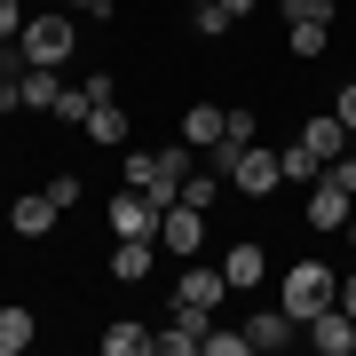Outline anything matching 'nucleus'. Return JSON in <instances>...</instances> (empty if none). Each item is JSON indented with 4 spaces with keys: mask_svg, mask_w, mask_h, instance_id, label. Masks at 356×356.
Returning <instances> with one entry per match:
<instances>
[{
    "mask_svg": "<svg viewBox=\"0 0 356 356\" xmlns=\"http://www.w3.org/2000/svg\"><path fill=\"white\" fill-rule=\"evenodd\" d=\"M341 238H348V254H356V214H348V222H341Z\"/></svg>",
    "mask_w": 356,
    "mask_h": 356,
    "instance_id": "35",
    "label": "nucleus"
},
{
    "mask_svg": "<svg viewBox=\"0 0 356 356\" xmlns=\"http://www.w3.org/2000/svg\"><path fill=\"white\" fill-rule=\"evenodd\" d=\"M254 127H261V119L245 111V103H229V111H222V143H254Z\"/></svg>",
    "mask_w": 356,
    "mask_h": 356,
    "instance_id": "26",
    "label": "nucleus"
},
{
    "mask_svg": "<svg viewBox=\"0 0 356 356\" xmlns=\"http://www.w3.org/2000/svg\"><path fill=\"white\" fill-rule=\"evenodd\" d=\"M79 135H88V143H111V151H119L135 127H127V111H119V95H111V103H95V111H88V127H79Z\"/></svg>",
    "mask_w": 356,
    "mask_h": 356,
    "instance_id": "20",
    "label": "nucleus"
},
{
    "mask_svg": "<svg viewBox=\"0 0 356 356\" xmlns=\"http://www.w3.org/2000/svg\"><path fill=\"white\" fill-rule=\"evenodd\" d=\"M127 182H135V191H151L159 206H175L182 182H191V143H166V151H127Z\"/></svg>",
    "mask_w": 356,
    "mask_h": 356,
    "instance_id": "1",
    "label": "nucleus"
},
{
    "mask_svg": "<svg viewBox=\"0 0 356 356\" xmlns=\"http://www.w3.org/2000/svg\"><path fill=\"white\" fill-rule=\"evenodd\" d=\"M182 143H191V151H214L222 143V103H191V111H182Z\"/></svg>",
    "mask_w": 356,
    "mask_h": 356,
    "instance_id": "19",
    "label": "nucleus"
},
{
    "mask_svg": "<svg viewBox=\"0 0 356 356\" xmlns=\"http://www.w3.org/2000/svg\"><path fill=\"white\" fill-rule=\"evenodd\" d=\"M72 48H79L72 16H24V32H16V56H24V64H48V72H64Z\"/></svg>",
    "mask_w": 356,
    "mask_h": 356,
    "instance_id": "3",
    "label": "nucleus"
},
{
    "mask_svg": "<svg viewBox=\"0 0 356 356\" xmlns=\"http://www.w3.org/2000/svg\"><path fill=\"white\" fill-rule=\"evenodd\" d=\"M348 151H356V135H348Z\"/></svg>",
    "mask_w": 356,
    "mask_h": 356,
    "instance_id": "37",
    "label": "nucleus"
},
{
    "mask_svg": "<svg viewBox=\"0 0 356 356\" xmlns=\"http://www.w3.org/2000/svg\"><path fill=\"white\" fill-rule=\"evenodd\" d=\"M175 301L222 309V301H229V277H222V269H182V277H175Z\"/></svg>",
    "mask_w": 356,
    "mask_h": 356,
    "instance_id": "17",
    "label": "nucleus"
},
{
    "mask_svg": "<svg viewBox=\"0 0 356 356\" xmlns=\"http://www.w3.org/2000/svg\"><path fill=\"white\" fill-rule=\"evenodd\" d=\"M206 325H214V309L175 301V317H166V332H159V356H191V348L206 341Z\"/></svg>",
    "mask_w": 356,
    "mask_h": 356,
    "instance_id": "9",
    "label": "nucleus"
},
{
    "mask_svg": "<svg viewBox=\"0 0 356 356\" xmlns=\"http://www.w3.org/2000/svg\"><path fill=\"white\" fill-rule=\"evenodd\" d=\"M198 245H206V214L175 198V206L159 214V254H175V261H198Z\"/></svg>",
    "mask_w": 356,
    "mask_h": 356,
    "instance_id": "6",
    "label": "nucleus"
},
{
    "mask_svg": "<svg viewBox=\"0 0 356 356\" xmlns=\"http://www.w3.org/2000/svg\"><path fill=\"white\" fill-rule=\"evenodd\" d=\"M301 143H309V151H317V159L332 166V159L348 151V127H341V111H317V119H309V127H301Z\"/></svg>",
    "mask_w": 356,
    "mask_h": 356,
    "instance_id": "18",
    "label": "nucleus"
},
{
    "mask_svg": "<svg viewBox=\"0 0 356 356\" xmlns=\"http://www.w3.org/2000/svg\"><path fill=\"white\" fill-rule=\"evenodd\" d=\"M222 8H229V16H254V0H222Z\"/></svg>",
    "mask_w": 356,
    "mask_h": 356,
    "instance_id": "34",
    "label": "nucleus"
},
{
    "mask_svg": "<svg viewBox=\"0 0 356 356\" xmlns=\"http://www.w3.org/2000/svg\"><path fill=\"white\" fill-rule=\"evenodd\" d=\"M277 166H285V182H301V191H309V182L325 175V159L309 151V143H285V151H277Z\"/></svg>",
    "mask_w": 356,
    "mask_h": 356,
    "instance_id": "22",
    "label": "nucleus"
},
{
    "mask_svg": "<svg viewBox=\"0 0 356 356\" xmlns=\"http://www.w3.org/2000/svg\"><path fill=\"white\" fill-rule=\"evenodd\" d=\"M332 301H341V269H332V261H293L285 269V285H277V309H293V317H317V309H332Z\"/></svg>",
    "mask_w": 356,
    "mask_h": 356,
    "instance_id": "2",
    "label": "nucleus"
},
{
    "mask_svg": "<svg viewBox=\"0 0 356 356\" xmlns=\"http://www.w3.org/2000/svg\"><path fill=\"white\" fill-rule=\"evenodd\" d=\"M191 24H198V40H222L229 24H238V16H229V8H222V0H214V8H191Z\"/></svg>",
    "mask_w": 356,
    "mask_h": 356,
    "instance_id": "27",
    "label": "nucleus"
},
{
    "mask_svg": "<svg viewBox=\"0 0 356 356\" xmlns=\"http://www.w3.org/2000/svg\"><path fill=\"white\" fill-rule=\"evenodd\" d=\"M24 32V0H0V40H16Z\"/></svg>",
    "mask_w": 356,
    "mask_h": 356,
    "instance_id": "29",
    "label": "nucleus"
},
{
    "mask_svg": "<svg viewBox=\"0 0 356 356\" xmlns=\"http://www.w3.org/2000/svg\"><path fill=\"white\" fill-rule=\"evenodd\" d=\"M159 214H166V206H159L151 191H135V182H127V191H111V206H103L111 238H159Z\"/></svg>",
    "mask_w": 356,
    "mask_h": 356,
    "instance_id": "5",
    "label": "nucleus"
},
{
    "mask_svg": "<svg viewBox=\"0 0 356 356\" xmlns=\"http://www.w3.org/2000/svg\"><path fill=\"white\" fill-rule=\"evenodd\" d=\"M48 198H56V206H79V198H88V182H79V175H48Z\"/></svg>",
    "mask_w": 356,
    "mask_h": 356,
    "instance_id": "28",
    "label": "nucleus"
},
{
    "mask_svg": "<svg viewBox=\"0 0 356 356\" xmlns=\"http://www.w3.org/2000/svg\"><path fill=\"white\" fill-rule=\"evenodd\" d=\"M348 214H356V191H341L332 175H317V182H309V206H301V222H309V229H325V238H332Z\"/></svg>",
    "mask_w": 356,
    "mask_h": 356,
    "instance_id": "7",
    "label": "nucleus"
},
{
    "mask_svg": "<svg viewBox=\"0 0 356 356\" xmlns=\"http://www.w3.org/2000/svg\"><path fill=\"white\" fill-rule=\"evenodd\" d=\"M191 8H214V0H191Z\"/></svg>",
    "mask_w": 356,
    "mask_h": 356,
    "instance_id": "36",
    "label": "nucleus"
},
{
    "mask_svg": "<svg viewBox=\"0 0 356 356\" xmlns=\"http://www.w3.org/2000/svg\"><path fill=\"white\" fill-rule=\"evenodd\" d=\"M56 214H64V206H56L48 191H24V198L8 206V229H16V238H48V229H56Z\"/></svg>",
    "mask_w": 356,
    "mask_h": 356,
    "instance_id": "12",
    "label": "nucleus"
},
{
    "mask_svg": "<svg viewBox=\"0 0 356 356\" xmlns=\"http://www.w3.org/2000/svg\"><path fill=\"white\" fill-rule=\"evenodd\" d=\"M277 182H285L277 151H269V143H238V159H229V191H238V198H269Z\"/></svg>",
    "mask_w": 356,
    "mask_h": 356,
    "instance_id": "4",
    "label": "nucleus"
},
{
    "mask_svg": "<svg viewBox=\"0 0 356 356\" xmlns=\"http://www.w3.org/2000/svg\"><path fill=\"white\" fill-rule=\"evenodd\" d=\"M64 8H79V16H103V8H111V0H64Z\"/></svg>",
    "mask_w": 356,
    "mask_h": 356,
    "instance_id": "33",
    "label": "nucleus"
},
{
    "mask_svg": "<svg viewBox=\"0 0 356 356\" xmlns=\"http://www.w3.org/2000/svg\"><path fill=\"white\" fill-rule=\"evenodd\" d=\"M206 356H254V341H245V325H206Z\"/></svg>",
    "mask_w": 356,
    "mask_h": 356,
    "instance_id": "23",
    "label": "nucleus"
},
{
    "mask_svg": "<svg viewBox=\"0 0 356 356\" xmlns=\"http://www.w3.org/2000/svg\"><path fill=\"white\" fill-rule=\"evenodd\" d=\"M103 356H159V332L135 325V317H111L103 325Z\"/></svg>",
    "mask_w": 356,
    "mask_h": 356,
    "instance_id": "15",
    "label": "nucleus"
},
{
    "mask_svg": "<svg viewBox=\"0 0 356 356\" xmlns=\"http://www.w3.org/2000/svg\"><path fill=\"white\" fill-rule=\"evenodd\" d=\"M245 341H254L261 356H277V348L301 341V317H293V309H261V317H245Z\"/></svg>",
    "mask_w": 356,
    "mask_h": 356,
    "instance_id": "11",
    "label": "nucleus"
},
{
    "mask_svg": "<svg viewBox=\"0 0 356 356\" xmlns=\"http://www.w3.org/2000/svg\"><path fill=\"white\" fill-rule=\"evenodd\" d=\"M56 95H64V79L48 64H16V103H24V111H56Z\"/></svg>",
    "mask_w": 356,
    "mask_h": 356,
    "instance_id": "14",
    "label": "nucleus"
},
{
    "mask_svg": "<svg viewBox=\"0 0 356 356\" xmlns=\"http://www.w3.org/2000/svg\"><path fill=\"white\" fill-rule=\"evenodd\" d=\"M32 341H40V317L24 301H0V356H24Z\"/></svg>",
    "mask_w": 356,
    "mask_h": 356,
    "instance_id": "16",
    "label": "nucleus"
},
{
    "mask_svg": "<svg viewBox=\"0 0 356 356\" xmlns=\"http://www.w3.org/2000/svg\"><path fill=\"white\" fill-rule=\"evenodd\" d=\"M285 48H293V64H317L332 48V24H285Z\"/></svg>",
    "mask_w": 356,
    "mask_h": 356,
    "instance_id": "21",
    "label": "nucleus"
},
{
    "mask_svg": "<svg viewBox=\"0 0 356 356\" xmlns=\"http://www.w3.org/2000/svg\"><path fill=\"white\" fill-rule=\"evenodd\" d=\"M341 309H348V317H356V261L341 269Z\"/></svg>",
    "mask_w": 356,
    "mask_h": 356,
    "instance_id": "31",
    "label": "nucleus"
},
{
    "mask_svg": "<svg viewBox=\"0 0 356 356\" xmlns=\"http://www.w3.org/2000/svg\"><path fill=\"white\" fill-rule=\"evenodd\" d=\"M16 64H24V56H16V40H0V79H8Z\"/></svg>",
    "mask_w": 356,
    "mask_h": 356,
    "instance_id": "32",
    "label": "nucleus"
},
{
    "mask_svg": "<svg viewBox=\"0 0 356 356\" xmlns=\"http://www.w3.org/2000/svg\"><path fill=\"white\" fill-rule=\"evenodd\" d=\"M341 0H285V24H332Z\"/></svg>",
    "mask_w": 356,
    "mask_h": 356,
    "instance_id": "25",
    "label": "nucleus"
},
{
    "mask_svg": "<svg viewBox=\"0 0 356 356\" xmlns=\"http://www.w3.org/2000/svg\"><path fill=\"white\" fill-rule=\"evenodd\" d=\"M222 277H229V293H254V285L269 277V254H261L254 238H238V245L222 254Z\"/></svg>",
    "mask_w": 356,
    "mask_h": 356,
    "instance_id": "13",
    "label": "nucleus"
},
{
    "mask_svg": "<svg viewBox=\"0 0 356 356\" xmlns=\"http://www.w3.org/2000/svg\"><path fill=\"white\" fill-rule=\"evenodd\" d=\"M103 269H111L119 285H143L159 269V238H111V261H103Z\"/></svg>",
    "mask_w": 356,
    "mask_h": 356,
    "instance_id": "10",
    "label": "nucleus"
},
{
    "mask_svg": "<svg viewBox=\"0 0 356 356\" xmlns=\"http://www.w3.org/2000/svg\"><path fill=\"white\" fill-rule=\"evenodd\" d=\"M222 191H229V182L214 175V166H206V175H198V166H191V182H182V206H198V214H206V206H214Z\"/></svg>",
    "mask_w": 356,
    "mask_h": 356,
    "instance_id": "24",
    "label": "nucleus"
},
{
    "mask_svg": "<svg viewBox=\"0 0 356 356\" xmlns=\"http://www.w3.org/2000/svg\"><path fill=\"white\" fill-rule=\"evenodd\" d=\"M332 111H341V127L356 135V79H348V88H341V103H332Z\"/></svg>",
    "mask_w": 356,
    "mask_h": 356,
    "instance_id": "30",
    "label": "nucleus"
},
{
    "mask_svg": "<svg viewBox=\"0 0 356 356\" xmlns=\"http://www.w3.org/2000/svg\"><path fill=\"white\" fill-rule=\"evenodd\" d=\"M301 341L317 348V356H356V317H348L341 301H332V309H317V317L301 325Z\"/></svg>",
    "mask_w": 356,
    "mask_h": 356,
    "instance_id": "8",
    "label": "nucleus"
}]
</instances>
